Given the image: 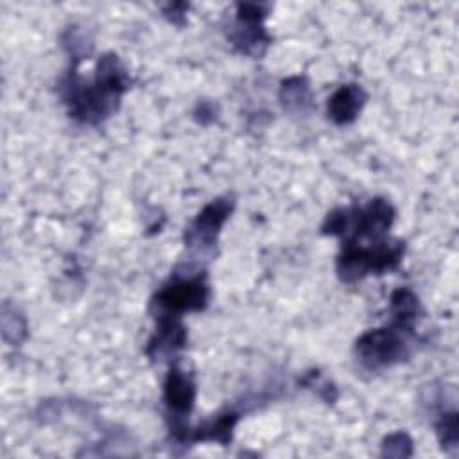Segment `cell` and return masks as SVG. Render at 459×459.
Wrapping results in <instances>:
<instances>
[{
	"label": "cell",
	"instance_id": "9c48e42d",
	"mask_svg": "<svg viewBox=\"0 0 459 459\" xmlns=\"http://www.w3.org/2000/svg\"><path fill=\"white\" fill-rule=\"evenodd\" d=\"M158 328L149 341L145 353L152 362L176 355L186 344V330L179 319H156Z\"/></svg>",
	"mask_w": 459,
	"mask_h": 459
},
{
	"label": "cell",
	"instance_id": "5b68a950",
	"mask_svg": "<svg viewBox=\"0 0 459 459\" xmlns=\"http://www.w3.org/2000/svg\"><path fill=\"white\" fill-rule=\"evenodd\" d=\"M210 299V285L204 273L174 276L151 299L149 312L154 319H179L181 314L204 310Z\"/></svg>",
	"mask_w": 459,
	"mask_h": 459
},
{
	"label": "cell",
	"instance_id": "9a60e30c",
	"mask_svg": "<svg viewBox=\"0 0 459 459\" xmlns=\"http://www.w3.org/2000/svg\"><path fill=\"white\" fill-rule=\"evenodd\" d=\"M412 454V439L405 432L389 434L382 443V455L407 457Z\"/></svg>",
	"mask_w": 459,
	"mask_h": 459
},
{
	"label": "cell",
	"instance_id": "8fae6325",
	"mask_svg": "<svg viewBox=\"0 0 459 459\" xmlns=\"http://www.w3.org/2000/svg\"><path fill=\"white\" fill-rule=\"evenodd\" d=\"M238 420L237 412H224L217 418L203 423L195 430L188 432V443H199V441H217V443H230L231 430Z\"/></svg>",
	"mask_w": 459,
	"mask_h": 459
},
{
	"label": "cell",
	"instance_id": "8992f818",
	"mask_svg": "<svg viewBox=\"0 0 459 459\" xmlns=\"http://www.w3.org/2000/svg\"><path fill=\"white\" fill-rule=\"evenodd\" d=\"M163 402L169 414L170 434L178 441H186L190 429L185 418L192 411L195 402V382L192 375L181 369L178 364L170 366L169 375L165 378Z\"/></svg>",
	"mask_w": 459,
	"mask_h": 459
},
{
	"label": "cell",
	"instance_id": "52a82bcc",
	"mask_svg": "<svg viewBox=\"0 0 459 459\" xmlns=\"http://www.w3.org/2000/svg\"><path fill=\"white\" fill-rule=\"evenodd\" d=\"M231 197H219L208 203L185 231V246L190 253L208 255L213 251L221 228L233 212Z\"/></svg>",
	"mask_w": 459,
	"mask_h": 459
},
{
	"label": "cell",
	"instance_id": "30bf717a",
	"mask_svg": "<svg viewBox=\"0 0 459 459\" xmlns=\"http://www.w3.org/2000/svg\"><path fill=\"white\" fill-rule=\"evenodd\" d=\"M368 93L359 84H344L328 99V118L339 126L351 124L362 111Z\"/></svg>",
	"mask_w": 459,
	"mask_h": 459
},
{
	"label": "cell",
	"instance_id": "3957f363",
	"mask_svg": "<svg viewBox=\"0 0 459 459\" xmlns=\"http://www.w3.org/2000/svg\"><path fill=\"white\" fill-rule=\"evenodd\" d=\"M403 242L400 240H380L369 246L342 244V251L337 256V276L341 281L353 283L371 273H385L398 267L403 256Z\"/></svg>",
	"mask_w": 459,
	"mask_h": 459
},
{
	"label": "cell",
	"instance_id": "ba28073f",
	"mask_svg": "<svg viewBox=\"0 0 459 459\" xmlns=\"http://www.w3.org/2000/svg\"><path fill=\"white\" fill-rule=\"evenodd\" d=\"M267 7L262 4H238L237 20L230 32V41L246 56L260 57L271 43L264 29Z\"/></svg>",
	"mask_w": 459,
	"mask_h": 459
},
{
	"label": "cell",
	"instance_id": "4fadbf2b",
	"mask_svg": "<svg viewBox=\"0 0 459 459\" xmlns=\"http://www.w3.org/2000/svg\"><path fill=\"white\" fill-rule=\"evenodd\" d=\"M420 316L421 305L418 296L411 289L402 287L391 294V319L394 325L412 328Z\"/></svg>",
	"mask_w": 459,
	"mask_h": 459
},
{
	"label": "cell",
	"instance_id": "6da1fadb",
	"mask_svg": "<svg viewBox=\"0 0 459 459\" xmlns=\"http://www.w3.org/2000/svg\"><path fill=\"white\" fill-rule=\"evenodd\" d=\"M129 88V77L115 54H104L99 59L93 81L84 82L75 70L61 81L59 93L68 106V115L84 124H99L117 111L124 91Z\"/></svg>",
	"mask_w": 459,
	"mask_h": 459
},
{
	"label": "cell",
	"instance_id": "7c38bea8",
	"mask_svg": "<svg viewBox=\"0 0 459 459\" xmlns=\"http://www.w3.org/2000/svg\"><path fill=\"white\" fill-rule=\"evenodd\" d=\"M280 102L285 111L290 113H307L312 106V91L305 77H289L281 82Z\"/></svg>",
	"mask_w": 459,
	"mask_h": 459
},
{
	"label": "cell",
	"instance_id": "5bb4252c",
	"mask_svg": "<svg viewBox=\"0 0 459 459\" xmlns=\"http://www.w3.org/2000/svg\"><path fill=\"white\" fill-rule=\"evenodd\" d=\"M437 439L445 450L457 446V411H445L439 414V420L434 423Z\"/></svg>",
	"mask_w": 459,
	"mask_h": 459
},
{
	"label": "cell",
	"instance_id": "277c9868",
	"mask_svg": "<svg viewBox=\"0 0 459 459\" xmlns=\"http://www.w3.org/2000/svg\"><path fill=\"white\" fill-rule=\"evenodd\" d=\"M412 328L391 323V326L368 330L355 342V357L368 371H382L411 357Z\"/></svg>",
	"mask_w": 459,
	"mask_h": 459
},
{
	"label": "cell",
	"instance_id": "7a4b0ae2",
	"mask_svg": "<svg viewBox=\"0 0 459 459\" xmlns=\"http://www.w3.org/2000/svg\"><path fill=\"white\" fill-rule=\"evenodd\" d=\"M394 221V208L385 199H371L364 208H339L326 215L321 233L337 235L342 244H355L362 238L384 240Z\"/></svg>",
	"mask_w": 459,
	"mask_h": 459
},
{
	"label": "cell",
	"instance_id": "2e32d148",
	"mask_svg": "<svg viewBox=\"0 0 459 459\" xmlns=\"http://www.w3.org/2000/svg\"><path fill=\"white\" fill-rule=\"evenodd\" d=\"M194 115H195V118H197V122H201V124H208L206 122V117H210V120H215V108H213V104H210V102H199L197 104V108H195V111H194Z\"/></svg>",
	"mask_w": 459,
	"mask_h": 459
}]
</instances>
